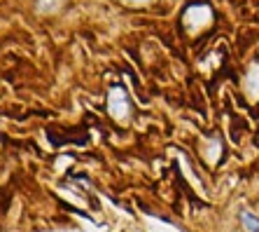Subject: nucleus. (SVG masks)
<instances>
[{
    "mask_svg": "<svg viewBox=\"0 0 259 232\" xmlns=\"http://www.w3.org/2000/svg\"><path fill=\"white\" fill-rule=\"evenodd\" d=\"M243 220L247 223V230H250V232H257L259 230V220H254L250 214H243Z\"/></svg>",
    "mask_w": 259,
    "mask_h": 232,
    "instance_id": "nucleus-1",
    "label": "nucleus"
},
{
    "mask_svg": "<svg viewBox=\"0 0 259 232\" xmlns=\"http://www.w3.org/2000/svg\"><path fill=\"white\" fill-rule=\"evenodd\" d=\"M128 3H136V5H138V3H147V0H128Z\"/></svg>",
    "mask_w": 259,
    "mask_h": 232,
    "instance_id": "nucleus-2",
    "label": "nucleus"
}]
</instances>
